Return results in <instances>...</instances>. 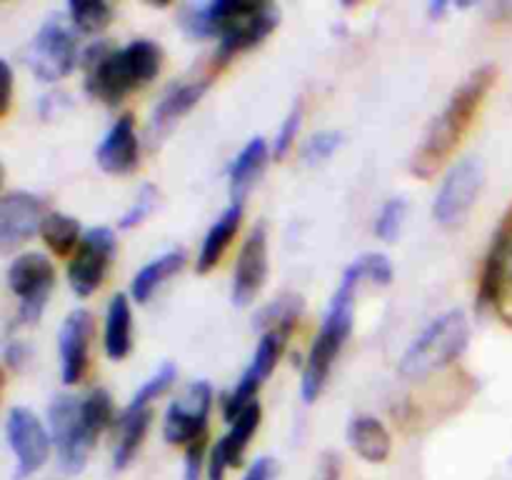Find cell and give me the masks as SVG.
Masks as SVG:
<instances>
[{
	"label": "cell",
	"mask_w": 512,
	"mask_h": 480,
	"mask_svg": "<svg viewBox=\"0 0 512 480\" xmlns=\"http://www.w3.org/2000/svg\"><path fill=\"white\" fill-rule=\"evenodd\" d=\"M278 23L280 10L270 3L210 0L185 3L178 10V25L190 38H218V63L263 43Z\"/></svg>",
	"instance_id": "cell-1"
},
{
	"label": "cell",
	"mask_w": 512,
	"mask_h": 480,
	"mask_svg": "<svg viewBox=\"0 0 512 480\" xmlns=\"http://www.w3.org/2000/svg\"><path fill=\"white\" fill-rule=\"evenodd\" d=\"M495 78H498V68L493 63H485L475 68L453 95L448 98L445 108L435 115L430 128L425 130L423 140L415 148L413 158H410V173L420 180H428L448 163L450 155L455 153L460 143H463L465 133L473 125L475 115L483 108L485 98H488L490 88H493Z\"/></svg>",
	"instance_id": "cell-2"
},
{
	"label": "cell",
	"mask_w": 512,
	"mask_h": 480,
	"mask_svg": "<svg viewBox=\"0 0 512 480\" xmlns=\"http://www.w3.org/2000/svg\"><path fill=\"white\" fill-rule=\"evenodd\" d=\"M85 90L95 100L118 105L138 88H145L163 65V50L150 38H135L123 48L98 40L83 53Z\"/></svg>",
	"instance_id": "cell-3"
},
{
	"label": "cell",
	"mask_w": 512,
	"mask_h": 480,
	"mask_svg": "<svg viewBox=\"0 0 512 480\" xmlns=\"http://www.w3.org/2000/svg\"><path fill=\"white\" fill-rule=\"evenodd\" d=\"M358 285V275L350 268H345L340 285L335 288L328 310H325L318 335H315L313 345H310L308 360H305L303 380H300V395H303L305 403H315L320 398L330 373H333L335 360H338L345 340L350 338L355 315V288Z\"/></svg>",
	"instance_id": "cell-4"
},
{
	"label": "cell",
	"mask_w": 512,
	"mask_h": 480,
	"mask_svg": "<svg viewBox=\"0 0 512 480\" xmlns=\"http://www.w3.org/2000/svg\"><path fill=\"white\" fill-rule=\"evenodd\" d=\"M470 340L468 318L460 308L438 315L400 358V375L410 380L428 378L465 353Z\"/></svg>",
	"instance_id": "cell-5"
},
{
	"label": "cell",
	"mask_w": 512,
	"mask_h": 480,
	"mask_svg": "<svg viewBox=\"0 0 512 480\" xmlns=\"http://www.w3.org/2000/svg\"><path fill=\"white\" fill-rule=\"evenodd\" d=\"M478 308H493L505 325L512 328V208L500 220L493 235L483 273H480Z\"/></svg>",
	"instance_id": "cell-6"
},
{
	"label": "cell",
	"mask_w": 512,
	"mask_h": 480,
	"mask_svg": "<svg viewBox=\"0 0 512 480\" xmlns=\"http://www.w3.org/2000/svg\"><path fill=\"white\" fill-rule=\"evenodd\" d=\"M8 288L18 298V313H15V325H33L38 323L40 315L45 313L50 293L55 285V268L43 253H20L13 263L8 265Z\"/></svg>",
	"instance_id": "cell-7"
},
{
	"label": "cell",
	"mask_w": 512,
	"mask_h": 480,
	"mask_svg": "<svg viewBox=\"0 0 512 480\" xmlns=\"http://www.w3.org/2000/svg\"><path fill=\"white\" fill-rule=\"evenodd\" d=\"M48 418L50 438H53V448L63 473H83L95 440L90 438L83 425V418H80V398L70 393L55 395L53 403H50Z\"/></svg>",
	"instance_id": "cell-8"
},
{
	"label": "cell",
	"mask_w": 512,
	"mask_h": 480,
	"mask_svg": "<svg viewBox=\"0 0 512 480\" xmlns=\"http://www.w3.org/2000/svg\"><path fill=\"white\" fill-rule=\"evenodd\" d=\"M25 65L43 83L65 78L78 65V40L60 18H48L25 48Z\"/></svg>",
	"instance_id": "cell-9"
},
{
	"label": "cell",
	"mask_w": 512,
	"mask_h": 480,
	"mask_svg": "<svg viewBox=\"0 0 512 480\" xmlns=\"http://www.w3.org/2000/svg\"><path fill=\"white\" fill-rule=\"evenodd\" d=\"M5 435L15 455V480H25L38 473L53 450L50 430H45L38 415L25 405L10 408L5 418Z\"/></svg>",
	"instance_id": "cell-10"
},
{
	"label": "cell",
	"mask_w": 512,
	"mask_h": 480,
	"mask_svg": "<svg viewBox=\"0 0 512 480\" xmlns=\"http://www.w3.org/2000/svg\"><path fill=\"white\" fill-rule=\"evenodd\" d=\"M115 248H118L115 233L105 225H98V228H90L88 233H83L80 245L73 253V260L68 263V283L75 295L88 298L100 288V283L108 275L110 263H113Z\"/></svg>",
	"instance_id": "cell-11"
},
{
	"label": "cell",
	"mask_w": 512,
	"mask_h": 480,
	"mask_svg": "<svg viewBox=\"0 0 512 480\" xmlns=\"http://www.w3.org/2000/svg\"><path fill=\"white\" fill-rule=\"evenodd\" d=\"M213 405V385L208 380H195L165 410L163 435L170 445L188 448L193 440L205 438L208 415Z\"/></svg>",
	"instance_id": "cell-12"
},
{
	"label": "cell",
	"mask_w": 512,
	"mask_h": 480,
	"mask_svg": "<svg viewBox=\"0 0 512 480\" xmlns=\"http://www.w3.org/2000/svg\"><path fill=\"white\" fill-rule=\"evenodd\" d=\"M483 165L475 158L458 160L445 175L433 203V215L440 225H460L478 200L483 188Z\"/></svg>",
	"instance_id": "cell-13"
},
{
	"label": "cell",
	"mask_w": 512,
	"mask_h": 480,
	"mask_svg": "<svg viewBox=\"0 0 512 480\" xmlns=\"http://www.w3.org/2000/svg\"><path fill=\"white\" fill-rule=\"evenodd\" d=\"M95 318L90 310L75 308L68 313L58 330L60 378L65 385H75L85 378L90 365V340H93Z\"/></svg>",
	"instance_id": "cell-14"
},
{
	"label": "cell",
	"mask_w": 512,
	"mask_h": 480,
	"mask_svg": "<svg viewBox=\"0 0 512 480\" xmlns=\"http://www.w3.org/2000/svg\"><path fill=\"white\" fill-rule=\"evenodd\" d=\"M268 278V228L265 223L253 225L240 248L238 263L233 270V303L248 305L263 288Z\"/></svg>",
	"instance_id": "cell-15"
},
{
	"label": "cell",
	"mask_w": 512,
	"mask_h": 480,
	"mask_svg": "<svg viewBox=\"0 0 512 480\" xmlns=\"http://www.w3.org/2000/svg\"><path fill=\"white\" fill-rule=\"evenodd\" d=\"M48 213H43V200L28 190H10L0 200V245L3 250L15 248L40 233V225Z\"/></svg>",
	"instance_id": "cell-16"
},
{
	"label": "cell",
	"mask_w": 512,
	"mask_h": 480,
	"mask_svg": "<svg viewBox=\"0 0 512 480\" xmlns=\"http://www.w3.org/2000/svg\"><path fill=\"white\" fill-rule=\"evenodd\" d=\"M95 160L110 175H128L138 168L140 140L133 115L123 113L110 125V130L95 150Z\"/></svg>",
	"instance_id": "cell-17"
},
{
	"label": "cell",
	"mask_w": 512,
	"mask_h": 480,
	"mask_svg": "<svg viewBox=\"0 0 512 480\" xmlns=\"http://www.w3.org/2000/svg\"><path fill=\"white\" fill-rule=\"evenodd\" d=\"M348 443L358 458L373 465L385 463L390 458V453H393L390 430L375 415H358V418L350 420Z\"/></svg>",
	"instance_id": "cell-18"
},
{
	"label": "cell",
	"mask_w": 512,
	"mask_h": 480,
	"mask_svg": "<svg viewBox=\"0 0 512 480\" xmlns=\"http://www.w3.org/2000/svg\"><path fill=\"white\" fill-rule=\"evenodd\" d=\"M273 155L268 140L265 138H250L245 143V148L235 155V160L230 163V193H233V203H243L245 195L250 193L258 178L263 175L268 158Z\"/></svg>",
	"instance_id": "cell-19"
},
{
	"label": "cell",
	"mask_w": 512,
	"mask_h": 480,
	"mask_svg": "<svg viewBox=\"0 0 512 480\" xmlns=\"http://www.w3.org/2000/svg\"><path fill=\"white\" fill-rule=\"evenodd\" d=\"M240 220H243V203H230L228 208L223 210V215L210 225L203 243H200L198 260H195V270H198V273H210V270L220 263V258L225 255L228 245L233 243V238L238 235Z\"/></svg>",
	"instance_id": "cell-20"
},
{
	"label": "cell",
	"mask_w": 512,
	"mask_h": 480,
	"mask_svg": "<svg viewBox=\"0 0 512 480\" xmlns=\"http://www.w3.org/2000/svg\"><path fill=\"white\" fill-rule=\"evenodd\" d=\"M210 88V78H195L188 83H178L168 90V93L160 98V103L155 105L153 118H150V128L153 133H163L165 128L175 123V120L183 118L185 113L195 108L200 103V98L205 95V90Z\"/></svg>",
	"instance_id": "cell-21"
},
{
	"label": "cell",
	"mask_w": 512,
	"mask_h": 480,
	"mask_svg": "<svg viewBox=\"0 0 512 480\" xmlns=\"http://www.w3.org/2000/svg\"><path fill=\"white\" fill-rule=\"evenodd\" d=\"M105 355L110 360L128 358L133 348V310L125 293L110 298L108 313H105V335H103Z\"/></svg>",
	"instance_id": "cell-22"
},
{
	"label": "cell",
	"mask_w": 512,
	"mask_h": 480,
	"mask_svg": "<svg viewBox=\"0 0 512 480\" xmlns=\"http://www.w3.org/2000/svg\"><path fill=\"white\" fill-rule=\"evenodd\" d=\"M150 420H153V410H138V413H130L123 410L115 420V450H113V465L115 470L128 468L130 460L135 458V453L143 445L145 435H148Z\"/></svg>",
	"instance_id": "cell-23"
},
{
	"label": "cell",
	"mask_w": 512,
	"mask_h": 480,
	"mask_svg": "<svg viewBox=\"0 0 512 480\" xmlns=\"http://www.w3.org/2000/svg\"><path fill=\"white\" fill-rule=\"evenodd\" d=\"M185 265V250H168V253L158 255L155 260H150L148 265L135 273L133 283H130V295H133L138 303H148L153 298L155 290L165 283L168 278H173L175 273H180Z\"/></svg>",
	"instance_id": "cell-24"
},
{
	"label": "cell",
	"mask_w": 512,
	"mask_h": 480,
	"mask_svg": "<svg viewBox=\"0 0 512 480\" xmlns=\"http://www.w3.org/2000/svg\"><path fill=\"white\" fill-rule=\"evenodd\" d=\"M260 420H263V408H260V403L255 400L250 408H245L243 413L230 423L228 433L218 440L220 448L225 450V458H228L230 468H240V463H243L245 458V450H248L255 430L260 428Z\"/></svg>",
	"instance_id": "cell-25"
},
{
	"label": "cell",
	"mask_w": 512,
	"mask_h": 480,
	"mask_svg": "<svg viewBox=\"0 0 512 480\" xmlns=\"http://www.w3.org/2000/svg\"><path fill=\"white\" fill-rule=\"evenodd\" d=\"M290 333H293V328L263 330V333H260V340H258V348H255V353H253V360H250V365L245 370H250L255 378L263 380L265 383V380L273 375L275 365H278L280 355H283L285 345H288Z\"/></svg>",
	"instance_id": "cell-26"
},
{
	"label": "cell",
	"mask_w": 512,
	"mask_h": 480,
	"mask_svg": "<svg viewBox=\"0 0 512 480\" xmlns=\"http://www.w3.org/2000/svg\"><path fill=\"white\" fill-rule=\"evenodd\" d=\"M40 238L55 255H68L70 250L78 248L83 235H80V223L73 215L48 213L40 225Z\"/></svg>",
	"instance_id": "cell-27"
},
{
	"label": "cell",
	"mask_w": 512,
	"mask_h": 480,
	"mask_svg": "<svg viewBox=\"0 0 512 480\" xmlns=\"http://www.w3.org/2000/svg\"><path fill=\"white\" fill-rule=\"evenodd\" d=\"M80 418H83L85 430L93 440L103 433L108 425L115 423V403L113 395L105 388H93L85 398H80Z\"/></svg>",
	"instance_id": "cell-28"
},
{
	"label": "cell",
	"mask_w": 512,
	"mask_h": 480,
	"mask_svg": "<svg viewBox=\"0 0 512 480\" xmlns=\"http://www.w3.org/2000/svg\"><path fill=\"white\" fill-rule=\"evenodd\" d=\"M300 313H303V298L300 295H283V298H275L273 303L260 310L258 318H255V328H295Z\"/></svg>",
	"instance_id": "cell-29"
},
{
	"label": "cell",
	"mask_w": 512,
	"mask_h": 480,
	"mask_svg": "<svg viewBox=\"0 0 512 480\" xmlns=\"http://www.w3.org/2000/svg\"><path fill=\"white\" fill-rule=\"evenodd\" d=\"M115 8L105 0H73L68 3V15L73 25L83 33H100L113 20Z\"/></svg>",
	"instance_id": "cell-30"
},
{
	"label": "cell",
	"mask_w": 512,
	"mask_h": 480,
	"mask_svg": "<svg viewBox=\"0 0 512 480\" xmlns=\"http://www.w3.org/2000/svg\"><path fill=\"white\" fill-rule=\"evenodd\" d=\"M175 375H178V368H175L173 363L160 365V368L155 370V373L150 375V378L145 380L138 390H135V395L130 398V403L125 405V410H130V413H138V410H150V403H153V400H158L160 395L168 393L170 385L175 383Z\"/></svg>",
	"instance_id": "cell-31"
},
{
	"label": "cell",
	"mask_w": 512,
	"mask_h": 480,
	"mask_svg": "<svg viewBox=\"0 0 512 480\" xmlns=\"http://www.w3.org/2000/svg\"><path fill=\"white\" fill-rule=\"evenodd\" d=\"M405 215H408V200L390 198L378 213V218H375V235L385 240V243H393L398 238L400 228H403Z\"/></svg>",
	"instance_id": "cell-32"
},
{
	"label": "cell",
	"mask_w": 512,
	"mask_h": 480,
	"mask_svg": "<svg viewBox=\"0 0 512 480\" xmlns=\"http://www.w3.org/2000/svg\"><path fill=\"white\" fill-rule=\"evenodd\" d=\"M348 268L358 275L360 283H363V280H370V283L375 285H390V280H393V265H390L388 255L383 253L360 255V258L355 260L353 265H348Z\"/></svg>",
	"instance_id": "cell-33"
},
{
	"label": "cell",
	"mask_w": 512,
	"mask_h": 480,
	"mask_svg": "<svg viewBox=\"0 0 512 480\" xmlns=\"http://www.w3.org/2000/svg\"><path fill=\"white\" fill-rule=\"evenodd\" d=\"M343 143V135L338 130H320V133H313L303 145V160L305 163L315 165L328 160L335 150Z\"/></svg>",
	"instance_id": "cell-34"
},
{
	"label": "cell",
	"mask_w": 512,
	"mask_h": 480,
	"mask_svg": "<svg viewBox=\"0 0 512 480\" xmlns=\"http://www.w3.org/2000/svg\"><path fill=\"white\" fill-rule=\"evenodd\" d=\"M300 118H303V108H300V105H293V110L288 113V118H285L283 125H280V130H278V135H275L273 145H270L275 160L288 158L290 150H293L295 140H298Z\"/></svg>",
	"instance_id": "cell-35"
},
{
	"label": "cell",
	"mask_w": 512,
	"mask_h": 480,
	"mask_svg": "<svg viewBox=\"0 0 512 480\" xmlns=\"http://www.w3.org/2000/svg\"><path fill=\"white\" fill-rule=\"evenodd\" d=\"M155 203H158V188H155L153 183H145L143 188H140V193H138V198H135V203L130 205L128 213H125L123 218H120V228L130 230V228H135V225L143 223V220L148 218L150 213H153Z\"/></svg>",
	"instance_id": "cell-36"
},
{
	"label": "cell",
	"mask_w": 512,
	"mask_h": 480,
	"mask_svg": "<svg viewBox=\"0 0 512 480\" xmlns=\"http://www.w3.org/2000/svg\"><path fill=\"white\" fill-rule=\"evenodd\" d=\"M208 440L198 438L185 448V463H183V480H200L203 470H208Z\"/></svg>",
	"instance_id": "cell-37"
},
{
	"label": "cell",
	"mask_w": 512,
	"mask_h": 480,
	"mask_svg": "<svg viewBox=\"0 0 512 480\" xmlns=\"http://www.w3.org/2000/svg\"><path fill=\"white\" fill-rule=\"evenodd\" d=\"M3 360L5 368L20 373L30 360V345L25 343V340H8V343L3 345Z\"/></svg>",
	"instance_id": "cell-38"
},
{
	"label": "cell",
	"mask_w": 512,
	"mask_h": 480,
	"mask_svg": "<svg viewBox=\"0 0 512 480\" xmlns=\"http://www.w3.org/2000/svg\"><path fill=\"white\" fill-rule=\"evenodd\" d=\"M340 478H343V463H340V458L335 453H325L323 458H320L313 480H340Z\"/></svg>",
	"instance_id": "cell-39"
},
{
	"label": "cell",
	"mask_w": 512,
	"mask_h": 480,
	"mask_svg": "<svg viewBox=\"0 0 512 480\" xmlns=\"http://www.w3.org/2000/svg\"><path fill=\"white\" fill-rule=\"evenodd\" d=\"M275 470H278L275 460L270 458V455H263V458H258L248 470H245L243 480H273Z\"/></svg>",
	"instance_id": "cell-40"
},
{
	"label": "cell",
	"mask_w": 512,
	"mask_h": 480,
	"mask_svg": "<svg viewBox=\"0 0 512 480\" xmlns=\"http://www.w3.org/2000/svg\"><path fill=\"white\" fill-rule=\"evenodd\" d=\"M3 68V105H0V115H8L10 113V103H13V70H10L8 60L0 63Z\"/></svg>",
	"instance_id": "cell-41"
},
{
	"label": "cell",
	"mask_w": 512,
	"mask_h": 480,
	"mask_svg": "<svg viewBox=\"0 0 512 480\" xmlns=\"http://www.w3.org/2000/svg\"><path fill=\"white\" fill-rule=\"evenodd\" d=\"M428 10H430V15H433V18H438V15H443L445 10H448V3H445V0H440V3L435 0V3H430Z\"/></svg>",
	"instance_id": "cell-42"
}]
</instances>
